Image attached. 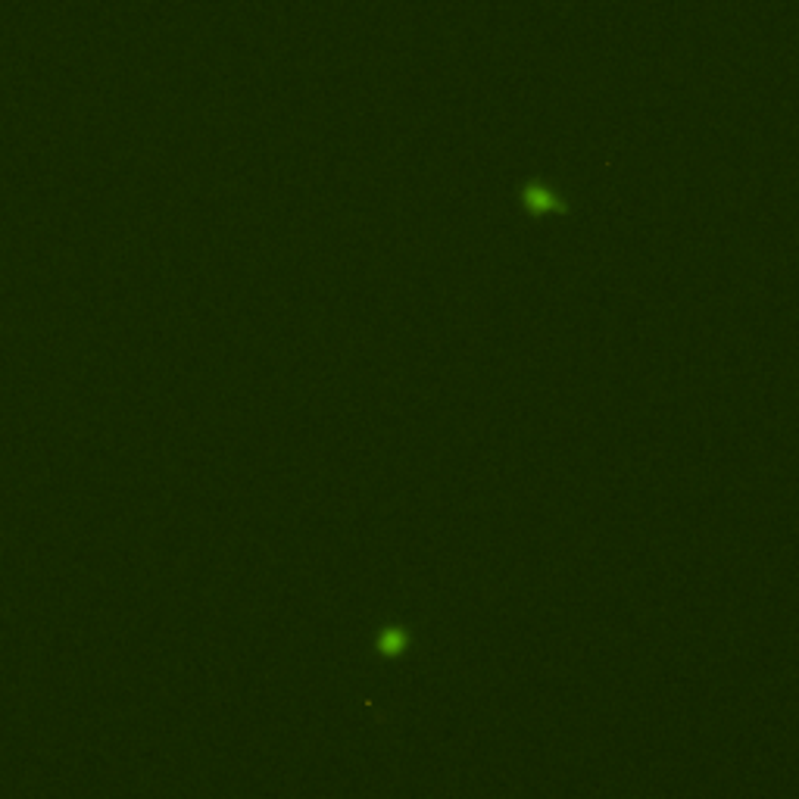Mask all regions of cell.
I'll return each mask as SVG.
<instances>
[{
    "mask_svg": "<svg viewBox=\"0 0 799 799\" xmlns=\"http://www.w3.org/2000/svg\"><path fill=\"white\" fill-rule=\"evenodd\" d=\"M372 646H375V656L381 659H400L406 656V650L412 646V631L400 622H388L375 631L372 637Z\"/></svg>",
    "mask_w": 799,
    "mask_h": 799,
    "instance_id": "7a4b0ae2",
    "label": "cell"
},
{
    "mask_svg": "<svg viewBox=\"0 0 799 799\" xmlns=\"http://www.w3.org/2000/svg\"><path fill=\"white\" fill-rule=\"evenodd\" d=\"M515 197H519V207L525 209L528 215L568 213V209H572L566 191L559 188V184L546 182V178H519V182H515Z\"/></svg>",
    "mask_w": 799,
    "mask_h": 799,
    "instance_id": "6da1fadb",
    "label": "cell"
}]
</instances>
